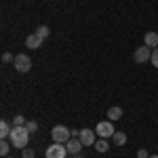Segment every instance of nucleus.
<instances>
[{"mask_svg": "<svg viewBox=\"0 0 158 158\" xmlns=\"http://www.w3.org/2000/svg\"><path fill=\"white\" fill-rule=\"evenodd\" d=\"M11 143L13 148H19V150H25L27 148V141H30V131L25 127H13L11 131Z\"/></svg>", "mask_w": 158, "mask_h": 158, "instance_id": "1", "label": "nucleus"}, {"mask_svg": "<svg viewBox=\"0 0 158 158\" xmlns=\"http://www.w3.org/2000/svg\"><path fill=\"white\" fill-rule=\"evenodd\" d=\"M112 139H114V146H124L127 143V135L122 133V131H116V133L112 135Z\"/></svg>", "mask_w": 158, "mask_h": 158, "instance_id": "14", "label": "nucleus"}, {"mask_svg": "<svg viewBox=\"0 0 158 158\" xmlns=\"http://www.w3.org/2000/svg\"><path fill=\"white\" fill-rule=\"evenodd\" d=\"M15 127H25V118L21 116V114L15 116Z\"/></svg>", "mask_w": 158, "mask_h": 158, "instance_id": "20", "label": "nucleus"}, {"mask_svg": "<svg viewBox=\"0 0 158 158\" xmlns=\"http://www.w3.org/2000/svg\"><path fill=\"white\" fill-rule=\"evenodd\" d=\"M150 158H158V154H156V156H150Z\"/></svg>", "mask_w": 158, "mask_h": 158, "instance_id": "23", "label": "nucleus"}, {"mask_svg": "<svg viewBox=\"0 0 158 158\" xmlns=\"http://www.w3.org/2000/svg\"><path fill=\"white\" fill-rule=\"evenodd\" d=\"M47 158H68V148H65V143L53 141V146L47 148Z\"/></svg>", "mask_w": 158, "mask_h": 158, "instance_id": "3", "label": "nucleus"}, {"mask_svg": "<svg viewBox=\"0 0 158 158\" xmlns=\"http://www.w3.org/2000/svg\"><path fill=\"white\" fill-rule=\"evenodd\" d=\"M51 137H53V141H57V143H68V141L72 139V131H70L68 127H63V124H57V127H53Z\"/></svg>", "mask_w": 158, "mask_h": 158, "instance_id": "2", "label": "nucleus"}, {"mask_svg": "<svg viewBox=\"0 0 158 158\" xmlns=\"http://www.w3.org/2000/svg\"><path fill=\"white\" fill-rule=\"evenodd\" d=\"M97 137H101V139H108V137H112V135L116 133L114 131V124H112V120H103V122H97Z\"/></svg>", "mask_w": 158, "mask_h": 158, "instance_id": "5", "label": "nucleus"}, {"mask_svg": "<svg viewBox=\"0 0 158 158\" xmlns=\"http://www.w3.org/2000/svg\"><path fill=\"white\" fill-rule=\"evenodd\" d=\"M11 127H9V122L6 120H2L0 122V137H2V139H9V137H11Z\"/></svg>", "mask_w": 158, "mask_h": 158, "instance_id": "13", "label": "nucleus"}, {"mask_svg": "<svg viewBox=\"0 0 158 158\" xmlns=\"http://www.w3.org/2000/svg\"><path fill=\"white\" fill-rule=\"evenodd\" d=\"M137 158H150V154H148V150H143V148H141V150L137 152Z\"/></svg>", "mask_w": 158, "mask_h": 158, "instance_id": "22", "label": "nucleus"}, {"mask_svg": "<svg viewBox=\"0 0 158 158\" xmlns=\"http://www.w3.org/2000/svg\"><path fill=\"white\" fill-rule=\"evenodd\" d=\"M143 44L150 47V49H156V47H158V34H156V32H148L146 38H143Z\"/></svg>", "mask_w": 158, "mask_h": 158, "instance_id": "10", "label": "nucleus"}, {"mask_svg": "<svg viewBox=\"0 0 158 158\" xmlns=\"http://www.w3.org/2000/svg\"><path fill=\"white\" fill-rule=\"evenodd\" d=\"M11 148H13V143H9L6 139H2V143H0V154H2V158H4V156H9Z\"/></svg>", "mask_w": 158, "mask_h": 158, "instance_id": "15", "label": "nucleus"}, {"mask_svg": "<svg viewBox=\"0 0 158 158\" xmlns=\"http://www.w3.org/2000/svg\"><path fill=\"white\" fill-rule=\"evenodd\" d=\"M108 118H110L112 122H114V120H120V118H122V108H118V106L110 108V110H108Z\"/></svg>", "mask_w": 158, "mask_h": 158, "instance_id": "11", "label": "nucleus"}, {"mask_svg": "<svg viewBox=\"0 0 158 158\" xmlns=\"http://www.w3.org/2000/svg\"><path fill=\"white\" fill-rule=\"evenodd\" d=\"M2 61H4V63H9V61H15V57H13L11 53H4V55H2Z\"/></svg>", "mask_w": 158, "mask_h": 158, "instance_id": "21", "label": "nucleus"}, {"mask_svg": "<svg viewBox=\"0 0 158 158\" xmlns=\"http://www.w3.org/2000/svg\"><path fill=\"white\" fill-rule=\"evenodd\" d=\"M68 158H76V156H68Z\"/></svg>", "mask_w": 158, "mask_h": 158, "instance_id": "24", "label": "nucleus"}, {"mask_svg": "<svg viewBox=\"0 0 158 158\" xmlns=\"http://www.w3.org/2000/svg\"><path fill=\"white\" fill-rule=\"evenodd\" d=\"M65 148H68V154L76 156V154H80V150H82V141H80L78 137H72V139L65 143Z\"/></svg>", "mask_w": 158, "mask_h": 158, "instance_id": "8", "label": "nucleus"}, {"mask_svg": "<svg viewBox=\"0 0 158 158\" xmlns=\"http://www.w3.org/2000/svg\"><path fill=\"white\" fill-rule=\"evenodd\" d=\"M13 65H15V70L17 72H21V74H25V72H30V68H32V59L27 57V55H15V61H13Z\"/></svg>", "mask_w": 158, "mask_h": 158, "instance_id": "4", "label": "nucleus"}, {"mask_svg": "<svg viewBox=\"0 0 158 158\" xmlns=\"http://www.w3.org/2000/svg\"><path fill=\"white\" fill-rule=\"evenodd\" d=\"M40 44H42V38L38 36L36 32L25 38V47H27V49H40Z\"/></svg>", "mask_w": 158, "mask_h": 158, "instance_id": "9", "label": "nucleus"}, {"mask_svg": "<svg viewBox=\"0 0 158 158\" xmlns=\"http://www.w3.org/2000/svg\"><path fill=\"white\" fill-rule=\"evenodd\" d=\"M133 59H135V63H148V61L152 59V49L150 47H139V49H135V53H133Z\"/></svg>", "mask_w": 158, "mask_h": 158, "instance_id": "6", "label": "nucleus"}, {"mask_svg": "<svg viewBox=\"0 0 158 158\" xmlns=\"http://www.w3.org/2000/svg\"><path fill=\"white\" fill-rule=\"evenodd\" d=\"M4 158H11V156H4Z\"/></svg>", "mask_w": 158, "mask_h": 158, "instance_id": "25", "label": "nucleus"}, {"mask_svg": "<svg viewBox=\"0 0 158 158\" xmlns=\"http://www.w3.org/2000/svg\"><path fill=\"white\" fill-rule=\"evenodd\" d=\"M25 129H27L30 133H34V131H38V122L36 120H27L25 122Z\"/></svg>", "mask_w": 158, "mask_h": 158, "instance_id": "17", "label": "nucleus"}, {"mask_svg": "<svg viewBox=\"0 0 158 158\" xmlns=\"http://www.w3.org/2000/svg\"><path fill=\"white\" fill-rule=\"evenodd\" d=\"M150 61H152L154 68H158V47H156V49H152V59H150Z\"/></svg>", "mask_w": 158, "mask_h": 158, "instance_id": "19", "label": "nucleus"}, {"mask_svg": "<svg viewBox=\"0 0 158 158\" xmlns=\"http://www.w3.org/2000/svg\"><path fill=\"white\" fill-rule=\"evenodd\" d=\"M78 139L82 141V146H95V131L93 129H80Z\"/></svg>", "mask_w": 158, "mask_h": 158, "instance_id": "7", "label": "nucleus"}, {"mask_svg": "<svg viewBox=\"0 0 158 158\" xmlns=\"http://www.w3.org/2000/svg\"><path fill=\"white\" fill-rule=\"evenodd\" d=\"M95 150H97L99 154H106V152L110 150V143H108V139H101V137H99L97 141H95Z\"/></svg>", "mask_w": 158, "mask_h": 158, "instance_id": "12", "label": "nucleus"}, {"mask_svg": "<svg viewBox=\"0 0 158 158\" xmlns=\"http://www.w3.org/2000/svg\"><path fill=\"white\" fill-rule=\"evenodd\" d=\"M36 34H38L40 38H42V40H44V38H47V36L51 34V30L47 27V25H40V27H36Z\"/></svg>", "mask_w": 158, "mask_h": 158, "instance_id": "16", "label": "nucleus"}, {"mask_svg": "<svg viewBox=\"0 0 158 158\" xmlns=\"http://www.w3.org/2000/svg\"><path fill=\"white\" fill-rule=\"evenodd\" d=\"M21 156L23 158H36V154H34L32 148H25V150H21Z\"/></svg>", "mask_w": 158, "mask_h": 158, "instance_id": "18", "label": "nucleus"}]
</instances>
